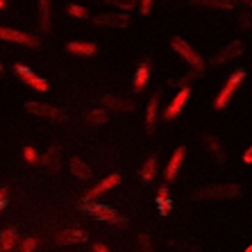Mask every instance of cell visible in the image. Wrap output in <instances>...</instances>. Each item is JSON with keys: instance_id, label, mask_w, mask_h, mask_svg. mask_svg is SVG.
Returning a JSON list of instances; mask_svg holds the SVG:
<instances>
[{"instance_id": "cell-17", "label": "cell", "mask_w": 252, "mask_h": 252, "mask_svg": "<svg viewBox=\"0 0 252 252\" xmlns=\"http://www.w3.org/2000/svg\"><path fill=\"white\" fill-rule=\"evenodd\" d=\"M16 241H18L16 227H7L0 232V246H2V252L14 250V248H16Z\"/></svg>"}, {"instance_id": "cell-10", "label": "cell", "mask_w": 252, "mask_h": 252, "mask_svg": "<svg viewBox=\"0 0 252 252\" xmlns=\"http://www.w3.org/2000/svg\"><path fill=\"white\" fill-rule=\"evenodd\" d=\"M243 53V46H241L239 41H232L227 48H223L218 55H214V59H211V66H225L227 62H232L234 57H239V55Z\"/></svg>"}, {"instance_id": "cell-30", "label": "cell", "mask_w": 252, "mask_h": 252, "mask_svg": "<svg viewBox=\"0 0 252 252\" xmlns=\"http://www.w3.org/2000/svg\"><path fill=\"white\" fill-rule=\"evenodd\" d=\"M23 155H25V159H28L30 164H36V161H39V157H36V150H34V148H32V146H28V148H25V150H23Z\"/></svg>"}, {"instance_id": "cell-22", "label": "cell", "mask_w": 252, "mask_h": 252, "mask_svg": "<svg viewBox=\"0 0 252 252\" xmlns=\"http://www.w3.org/2000/svg\"><path fill=\"white\" fill-rule=\"evenodd\" d=\"M39 23L46 32L50 30V0H39Z\"/></svg>"}, {"instance_id": "cell-7", "label": "cell", "mask_w": 252, "mask_h": 252, "mask_svg": "<svg viewBox=\"0 0 252 252\" xmlns=\"http://www.w3.org/2000/svg\"><path fill=\"white\" fill-rule=\"evenodd\" d=\"M14 70H16V75L21 77V82H23V84L32 87L34 91H48V82H46V80H43V77H39V75H34V73H32V70H28L25 66L16 64V66H14Z\"/></svg>"}, {"instance_id": "cell-32", "label": "cell", "mask_w": 252, "mask_h": 252, "mask_svg": "<svg viewBox=\"0 0 252 252\" xmlns=\"http://www.w3.org/2000/svg\"><path fill=\"white\" fill-rule=\"evenodd\" d=\"M153 9V0H141V14H150Z\"/></svg>"}, {"instance_id": "cell-9", "label": "cell", "mask_w": 252, "mask_h": 252, "mask_svg": "<svg viewBox=\"0 0 252 252\" xmlns=\"http://www.w3.org/2000/svg\"><path fill=\"white\" fill-rule=\"evenodd\" d=\"M94 23L95 25H109V28H127L129 25V16L123 12H109L105 14V16H95L94 18Z\"/></svg>"}, {"instance_id": "cell-1", "label": "cell", "mask_w": 252, "mask_h": 252, "mask_svg": "<svg viewBox=\"0 0 252 252\" xmlns=\"http://www.w3.org/2000/svg\"><path fill=\"white\" fill-rule=\"evenodd\" d=\"M170 46H173V50H175V53L180 55V57H182L191 68H193L195 75H202V73H205V62H202V57H200V55L195 53L193 48L189 46L184 39H177L175 36V39L170 41Z\"/></svg>"}, {"instance_id": "cell-40", "label": "cell", "mask_w": 252, "mask_h": 252, "mask_svg": "<svg viewBox=\"0 0 252 252\" xmlns=\"http://www.w3.org/2000/svg\"><path fill=\"white\" fill-rule=\"evenodd\" d=\"M0 211H2V209H0Z\"/></svg>"}, {"instance_id": "cell-39", "label": "cell", "mask_w": 252, "mask_h": 252, "mask_svg": "<svg viewBox=\"0 0 252 252\" xmlns=\"http://www.w3.org/2000/svg\"><path fill=\"white\" fill-rule=\"evenodd\" d=\"M0 252H2V250H0Z\"/></svg>"}, {"instance_id": "cell-28", "label": "cell", "mask_w": 252, "mask_h": 252, "mask_svg": "<svg viewBox=\"0 0 252 252\" xmlns=\"http://www.w3.org/2000/svg\"><path fill=\"white\" fill-rule=\"evenodd\" d=\"M68 14H70V16H77V18H89V12L84 9V7H80V5H70L68 7Z\"/></svg>"}, {"instance_id": "cell-18", "label": "cell", "mask_w": 252, "mask_h": 252, "mask_svg": "<svg viewBox=\"0 0 252 252\" xmlns=\"http://www.w3.org/2000/svg\"><path fill=\"white\" fill-rule=\"evenodd\" d=\"M66 50L73 55H84V57H91V55L98 53V48H95L94 43H82V41H70L68 46H66Z\"/></svg>"}, {"instance_id": "cell-38", "label": "cell", "mask_w": 252, "mask_h": 252, "mask_svg": "<svg viewBox=\"0 0 252 252\" xmlns=\"http://www.w3.org/2000/svg\"><path fill=\"white\" fill-rule=\"evenodd\" d=\"M248 2H250V5H252V0H248Z\"/></svg>"}, {"instance_id": "cell-21", "label": "cell", "mask_w": 252, "mask_h": 252, "mask_svg": "<svg viewBox=\"0 0 252 252\" xmlns=\"http://www.w3.org/2000/svg\"><path fill=\"white\" fill-rule=\"evenodd\" d=\"M155 177H157V159L148 157V161L143 164V168H141V180H143V182H153Z\"/></svg>"}, {"instance_id": "cell-16", "label": "cell", "mask_w": 252, "mask_h": 252, "mask_svg": "<svg viewBox=\"0 0 252 252\" xmlns=\"http://www.w3.org/2000/svg\"><path fill=\"white\" fill-rule=\"evenodd\" d=\"M41 164L46 166L48 170H57L59 166H62V150L59 148H48L46 150V155L41 157Z\"/></svg>"}, {"instance_id": "cell-25", "label": "cell", "mask_w": 252, "mask_h": 252, "mask_svg": "<svg viewBox=\"0 0 252 252\" xmlns=\"http://www.w3.org/2000/svg\"><path fill=\"white\" fill-rule=\"evenodd\" d=\"M102 2H107V5H114V7H118V9H123V14L125 12H132L134 9V0H102Z\"/></svg>"}, {"instance_id": "cell-12", "label": "cell", "mask_w": 252, "mask_h": 252, "mask_svg": "<svg viewBox=\"0 0 252 252\" xmlns=\"http://www.w3.org/2000/svg\"><path fill=\"white\" fill-rule=\"evenodd\" d=\"M87 239H89V234L84 232V229L73 227V229H64V232L57 236V243H62V246H68V243H84Z\"/></svg>"}, {"instance_id": "cell-24", "label": "cell", "mask_w": 252, "mask_h": 252, "mask_svg": "<svg viewBox=\"0 0 252 252\" xmlns=\"http://www.w3.org/2000/svg\"><path fill=\"white\" fill-rule=\"evenodd\" d=\"M198 5H209V7H218V9H232L236 5V0H195Z\"/></svg>"}, {"instance_id": "cell-19", "label": "cell", "mask_w": 252, "mask_h": 252, "mask_svg": "<svg viewBox=\"0 0 252 252\" xmlns=\"http://www.w3.org/2000/svg\"><path fill=\"white\" fill-rule=\"evenodd\" d=\"M150 73H153V70H150V66L148 64H143V66H139V68H136V73H134V91H143V89H146V84L150 82Z\"/></svg>"}, {"instance_id": "cell-6", "label": "cell", "mask_w": 252, "mask_h": 252, "mask_svg": "<svg viewBox=\"0 0 252 252\" xmlns=\"http://www.w3.org/2000/svg\"><path fill=\"white\" fill-rule=\"evenodd\" d=\"M0 41H12V43H23V46L39 48V39H34L32 34H25L21 30H9V28H0Z\"/></svg>"}, {"instance_id": "cell-3", "label": "cell", "mask_w": 252, "mask_h": 252, "mask_svg": "<svg viewBox=\"0 0 252 252\" xmlns=\"http://www.w3.org/2000/svg\"><path fill=\"white\" fill-rule=\"evenodd\" d=\"M80 209H82L84 214H89V216L98 218V220H107V223L125 225V218H121L116 211L112 209V207H107V205H91V202H82V205H80Z\"/></svg>"}, {"instance_id": "cell-37", "label": "cell", "mask_w": 252, "mask_h": 252, "mask_svg": "<svg viewBox=\"0 0 252 252\" xmlns=\"http://www.w3.org/2000/svg\"><path fill=\"white\" fill-rule=\"evenodd\" d=\"M246 252H252V246H250V248H248V250H246Z\"/></svg>"}, {"instance_id": "cell-8", "label": "cell", "mask_w": 252, "mask_h": 252, "mask_svg": "<svg viewBox=\"0 0 252 252\" xmlns=\"http://www.w3.org/2000/svg\"><path fill=\"white\" fill-rule=\"evenodd\" d=\"M189 95H191V89L189 87H184L180 94L173 98V102H170L168 107H166V112H164V121H173V118L177 116V114L184 109V105H187V100H189Z\"/></svg>"}, {"instance_id": "cell-20", "label": "cell", "mask_w": 252, "mask_h": 252, "mask_svg": "<svg viewBox=\"0 0 252 252\" xmlns=\"http://www.w3.org/2000/svg\"><path fill=\"white\" fill-rule=\"evenodd\" d=\"M70 173L77 177V180H89L91 177V168L84 164L80 157H73L70 159Z\"/></svg>"}, {"instance_id": "cell-14", "label": "cell", "mask_w": 252, "mask_h": 252, "mask_svg": "<svg viewBox=\"0 0 252 252\" xmlns=\"http://www.w3.org/2000/svg\"><path fill=\"white\" fill-rule=\"evenodd\" d=\"M159 98H161V94H155L153 98H150V102H148V107H146V127H148V132H153L155 125H157Z\"/></svg>"}, {"instance_id": "cell-33", "label": "cell", "mask_w": 252, "mask_h": 252, "mask_svg": "<svg viewBox=\"0 0 252 252\" xmlns=\"http://www.w3.org/2000/svg\"><path fill=\"white\" fill-rule=\"evenodd\" d=\"M94 252H112L107 246H102V243H94Z\"/></svg>"}, {"instance_id": "cell-23", "label": "cell", "mask_w": 252, "mask_h": 252, "mask_svg": "<svg viewBox=\"0 0 252 252\" xmlns=\"http://www.w3.org/2000/svg\"><path fill=\"white\" fill-rule=\"evenodd\" d=\"M205 141H207V148H209L211 155H214V159H216L218 164H225V150H223V146H220L214 136H207Z\"/></svg>"}, {"instance_id": "cell-26", "label": "cell", "mask_w": 252, "mask_h": 252, "mask_svg": "<svg viewBox=\"0 0 252 252\" xmlns=\"http://www.w3.org/2000/svg\"><path fill=\"white\" fill-rule=\"evenodd\" d=\"M89 118H91V123L94 125H105L107 123V112L105 109H94V112L89 114Z\"/></svg>"}, {"instance_id": "cell-35", "label": "cell", "mask_w": 252, "mask_h": 252, "mask_svg": "<svg viewBox=\"0 0 252 252\" xmlns=\"http://www.w3.org/2000/svg\"><path fill=\"white\" fill-rule=\"evenodd\" d=\"M5 7H7V2L5 0H0V9H5Z\"/></svg>"}, {"instance_id": "cell-4", "label": "cell", "mask_w": 252, "mask_h": 252, "mask_svg": "<svg viewBox=\"0 0 252 252\" xmlns=\"http://www.w3.org/2000/svg\"><path fill=\"white\" fill-rule=\"evenodd\" d=\"M243 189L239 184H216V187H207L198 193V198H239Z\"/></svg>"}, {"instance_id": "cell-27", "label": "cell", "mask_w": 252, "mask_h": 252, "mask_svg": "<svg viewBox=\"0 0 252 252\" xmlns=\"http://www.w3.org/2000/svg\"><path fill=\"white\" fill-rule=\"evenodd\" d=\"M36 248V239H32V236H28V239H23L21 243L16 246V252H32Z\"/></svg>"}, {"instance_id": "cell-31", "label": "cell", "mask_w": 252, "mask_h": 252, "mask_svg": "<svg viewBox=\"0 0 252 252\" xmlns=\"http://www.w3.org/2000/svg\"><path fill=\"white\" fill-rule=\"evenodd\" d=\"M7 200H9V189L2 187V189H0V209L7 205Z\"/></svg>"}, {"instance_id": "cell-15", "label": "cell", "mask_w": 252, "mask_h": 252, "mask_svg": "<svg viewBox=\"0 0 252 252\" xmlns=\"http://www.w3.org/2000/svg\"><path fill=\"white\" fill-rule=\"evenodd\" d=\"M102 109H121V112H134L136 105L134 102H127V100H121V98H112V95H105L102 98Z\"/></svg>"}, {"instance_id": "cell-29", "label": "cell", "mask_w": 252, "mask_h": 252, "mask_svg": "<svg viewBox=\"0 0 252 252\" xmlns=\"http://www.w3.org/2000/svg\"><path fill=\"white\" fill-rule=\"evenodd\" d=\"M139 241H141V250H143V252H155L153 241H150V236H148V234H143Z\"/></svg>"}, {"instance_id": "cell-5", "label": "cell", "mask_w": 252, "mask_h": 252, "mask_svg": "<svg viewBox=\"0 0 252 252\" xmlns=\"http://www.w3.org/2000/svg\"><path fill=\"white\" fill-rule=\"evenodd\" d=\"M25 112L36 114V116L53 118V121H59V123H64V121H66V114L62 112L59 107L46 105V102H25Z\"/></svg>"}, {"instance_id": "cell-2", "label": "cell", "mask_w": 252, "mask_h": 252, "mask_svg": "<svg viewBox=\"0 0 252 252\" xmlns=\"http://www.w3.org/2000/svg\"><path fill=\"white\" fill-rule=\"evenodd\" d=\"M243 80H246V70H243V68L234 70V73L229 75V80L225 82V87L220 89V94L216 95V100H214V107H216V109H223V107H227L229 98L234 95V91L241 87V82H243Z\"/></svg>"}, {"instance_id": "cell-13", "label": "cell", "mask_w": 252, "mask_h": 252, "mask_svg": "<svg viewBox=\"0 0 252 252\" xmlns=\"http://www.w3.org/2000/svg\"><path fill=\"white\" fill-rule=\"evenodd\" d=\"M184 155H187V150H184V148H177L175 153H173V157H170L168 166H166V182H173V180L177 177V173H180V166H182Z\"/></svg>"}, {"instance_id": "cell-11", "label": "cell", "mask_w": 252, "mask_h": 252, "mask_svg": "<svg viewBox=\"0 0 252 252\" xmlns=\"http://www.w3.org/2000/svg\"><path fill=\"white\" fill-rule=\"evenodd\" d=\"M121 184V175L118 173H112L109 177H105L102 182L98 184V187H94L91 191H89V195H87V202H91V200H95V198H100L102 193H107V191H112L114 187H118Z\"/></svg>"}, {"instance_id": "cell-36", "label": "cell", "mask_w": 252, "mask_h": 252, "mask_svg": "<svg viewBox=\"0 0 252 252\" xmlns=\"http://www.w3.org/2000/svg\"><path fill=\"white\" fill-rule=\"evenodd\" d=\"M2 73H5V68H2V66H0V75H2Z\"/></svg>"}, {"instance_id": "cell-34", "label": "cell", "mask_w": 252, "mask_h": 252, "mask_svg": "<svg viewBox=\"0 0 252 252\" xmlns=\"http://www.w3.org/2000/svg\"><path fill=\"white\" fill-rule=\"evenodd\" d=\"M243 161H246V164H252V146L246 150V155H243Z\"/></svg>"}]
</instances>
